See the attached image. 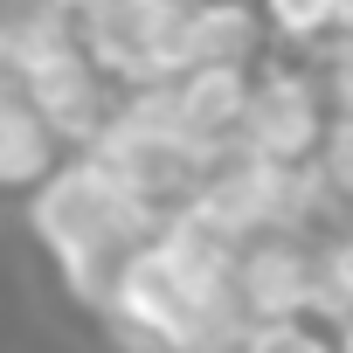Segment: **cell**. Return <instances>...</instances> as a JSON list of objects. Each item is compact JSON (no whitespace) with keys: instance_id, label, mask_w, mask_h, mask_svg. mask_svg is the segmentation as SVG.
Here are the masks:
<instances>
[{"instance_id":"cell-1","label":"cell","mask_w":353,"mask_h":353,"mask_svg":"<svg viewBox=\"0 0 353 353\" xmlns=\"http://www.w3.org/2000/svg\"><path fill=\"white\" fill-rule=\"evenodd\" d=\"M35 236L63 256V277L77 298L90 305H118V284L132 270V256L159 236L152 208L139 194H125L111 181L104 159H77L63 173H49L35 194Z\"/></svg>"},{"instance_id":"cell-2","label":"cell","mask_w":353,"mask_h":353,"mask_svg":"<svg viewBox=\"0 0 353 353\" xmlns=\"http://www.w3.org/2000/svg\"><path fill=\"white\" fill-rule=\"evenodd\" d=\"M173 35H181V8L166 0H90L83 8L90 63L132 83H173Z\"/></svg>"},{"instance_id":"cell-3","label":"cell","mask_w":353,"mask_h":353,"mask_svg":"<svg viewBox=\"0 0 353 353\" xmlns=\"http://www.w3.org/2000/svg\"><path fill=\"white\" fill-rule=\"evenodd\" d=\"M14 42H21V63H28V104H35L56 132L97 139V132L111 125V111H104L90 49L70 42V35H56V28H28V35H14Z\"/></svg>"},{"instance_id":"cell-4","label":"cell","mask_w":353,"mask_h":353,"mask_svg":"<svg viewBox=\"0 0 353 353\" xmlns=\"http://www.w3.org/2000/svg\"><path fill=\"white\" fill-rule=\"evenodd\" d=\"M319 97L305 77H263L250 90V111H243V152L270 159V166H298L312 145H319Z\"/></svg>"},{"instance_id":"cell-5","label":"cell","mask_w":353,"mask_h":353,"mask_svg":"<svg viewBox=\"0 0 353 353\" xmlns=\"http://www.w3.org/2000/svg\"><path fill=\"white\" fill-rule=\"evenodd\" d=\"M236 291H243V305L256 319H298L325 291V270L298 243H263V250L236 256Z\"/></svg>"},{"instance_id":"cell-6","label":"cell","mask_w":353,"mask_h":353,"mask_svg":"<svg viewBox=\"0 0 353 353\" xmlns=\"http://www.w3.org/2000/svg\"><path fill=\"white\" fill-rule=\"evenodd\" d=\"M256 56V21L236 0H194L181 8V35H173V77L194 70H243Z\"/></svg>"},{"instance_id":"cell-7","label":"cell","mask_w":353,"mask_h":353,"mask_svg":"<svg viewBox=\"0 0 353 353\" xmlns=\"http://www.w3.org/2000/svg\"><path fill=\"white\" fill-rule=\"evenodd\" d=\"M243 111H250V90H243V70H194L181 77V132L201 159H215V145L243 139Z\"/></svg>"},{"instance_id":"cell-8","label":"cell","mask_w":353,"mask_h":353,"mask_svg":"<svg viewBox=\"0 0 353 353\" xmlns=\"http://www.w3.org/2000/svg\"><path fill=\"white\" fill-rule=\"evenodd\" d=\"M56 173V125L28 104L0 118V188H42Z\"/></svg>"},{"instance_id":"cell-9","label":"cell","mask_w":353,"mask_h":353,"mask_svg":"<svg viewBox=\"0 0 353 353\" xmlns=\"http://www.w3.org/2000/svg\"><path fill=\"white\" fill-rule=\"evenodd\" d=\"M243 353H332V346H325V332L305 325V312H298V319H256L250 339H243Z\"/></svg>"},{"instance_id":"cell-10","label":"cell","mask_w":353,"mask_h":353,"mask_svg":"<svg viewBox=\"0 0 353 353\" xmlns=\"http://www.w3.org/2000/svg\"><path fill=\"white\" fill-rule=\"evenodd\" d=\"M325 188L339 201H353V118H339L325 132Z\"/></svg>"},{"instance_id":"cell-11","label":"cell","mask_w":353,"mask_h":353,"mask_svg":"<svg viewBox=\"0 0 353 353\" xmlns=\"http://www.w3.org/2000/svg\"><path fill=\"white\" fill-rule=\"evenodd\" d=\"M8 111H28V63L14 35H0V118Z\"/></svg>"},{"instance_id":"cell-12","label":"cell","mask_w":353,"mask_h":353,"mask_svg":"<svg viewBox=\"0 0 353 353\" xmlns=\"http://www.w3.org/2000/svg\"><path fill=\"white\" fill-rule=\"evenodd\" d=\"M270 21L284 35H319L332 28V0H270Z\"/></svg>"},{"instance_id":"cell-13","label":"cell","mask_w":353,"mask_h":353,"mask_svg":"<svg viewBox=\"0 0 353 353\" xmlns=\"http://www.w3.org/2000/svg\"><path fill=\"white\" fill-rule=\"evenodd\" d=\"M325 270H332V284H339V298H353V229H346V243L332 250V263H325Z\"/></svg>"},{"instance_id":"cell-14","label":"cell","mask_w":353,"mask_h":353,"mask_svg":"<svg viewBox=\"0 0 353 353\" xmlns=\"http://www.w3.org/2000/svg\"><path fill=\"white\" fill-rule=\"evenodd\" d=\"M332 97H339V118H353V56L332 63Z\"/></svg>"},{"instance_id":"cell-15","label":"cell","mask_w":353,"mask_h":353,"mask_svg":"<svg viewBox=\"0 0 353 353\" xmlns=\"http://www.w3.org/2000/svg\"><path fill=\"white\" fill-rule=\"evenodd\" d=\"M332 21H339V28H353V0H332Z\"/></svg>"},{"instance_id":"cell-16","label":"cell","mask_w":353,"mask_h":353,"mask_svg":"<svg viewBox=\"0 0 353 353\" xmlns=\"http://www.w3.org/2000/svg\"><path fill=\"white\" fill-rule=\"evenodd\" d=\"M166 8H194V0H166Z\"/></svg>"}]
</instances>
